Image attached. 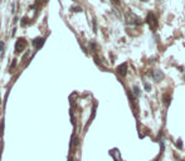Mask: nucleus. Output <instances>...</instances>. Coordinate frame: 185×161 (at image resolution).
<instances>
[{"mask_svg":"<svg viewBox=\"0 0 185 161\" xmlns=\"http://www.w3.org/2000/svg\"><path fill=\"white\" fill-rule=\"evenodd\" d=\"M25 47H27V42L23 39V38H19L15 43V52L17 53H22V52L25 49Z\"/></svg>","mask_w":185,"mask_h":161,"instance_id":"1","label":"nucleus"},{"mask_svg":"<svg viewBox=\"0 0 185 161\" xmlns=\"http://www.w3.org/2000/svg\"><path fill=\"white\" fill-rule=\"evenodd\" d=\"M126 19H127V23H129V24H140L141 23L140 19L136 15H134V14H131V13L126 14Z\"/></svg>","mask_w":185,"mask_h":161,"instance_id":"2","label":"nucleus"},{"mask_svg":"<svg viewBox=\"0 0 185 161\" xmlns=\"http://www.w3.org/2000/svg\"><path fill=\"white\" fill-rule=\"evenodd\" d=\"M117 73L120 74L121 77H125V75L127 74V63H122L121 65H118Z\"/></svg>","mask_w":185,"mask_h":161,"instance_id":"3","label":"nucleus"},{"mask_svg":"<svg viewBox=\"0 0 185 161\" xmlns=\"http://www.w3.org/2000/svg\"><path fill=\"white\" fill-rule=\"evenodd\" d=\"M153 77H154V79L156 80V82H160V80L164 78V74H163V72H161V70L155 69L154 73H153Z\"/></svg>","mask_w":185,"mask_h":161,"instance_id":"4","label":"nucleus"},{"mask_svg":"<svg viewBox=\"0 0 185 161\" xmlns=\"http://www.w3.org/2000/svg\"><path fill=\"white\" fill-rule=\"evenodd\" d=\"M43 44H44V39H43V38H37V39L33 40V45H34L35 48H40Z\"/></svg>","mask_w":185,"mask_h":161,"instance_id":"5","label":"nucleus"},{"mask_svg":"<svg viewBox=\"0 0 185 161\" xmlns=\"http://www.w3.org/2000/svg\"><path fill=\"white\" fill-rule=\"evenodd\" d=\"M156 19H155V17L153 15V14H149V17H148V22L150 23V24H151V27H153V23H154V25L156 27Z\"/></svg>","mask_w":185,"mask_h":161,"instance_id":"6","label":"nucleus"},{"mask_svg":"<svg viewBox=\"0 0 185 161\" xmlns=\"http://www.w3.org/2000/svg\"><path fill=\"white\" fill-rule=\"evenodd\" d=\"M163 101L165 102V106H169L170 105V101H171V98H170L169 94H165V96L163 97Z\"/></svg>","mask_w":185,"mask_h":161,"instance_id":"7","label":"nucleus"},{"mask_svg":"<svg viewBox=\"0 0 185 161\" xmlns=\"http://www.w3.org/2000/svg\"><path fill=\"white\" fill-rule=\"evenodd\" d=\"M134 93H135V96H136V97H139V96H140V89H139V87H137V86L134 87Z\"/></svg>","mask_w":185,"mask_h":161,"instance_id":"8","label":"nucleus"},{"mask_svg":"<svg viewBox=\"0 0 185 161\" xmlns=\"http://www.w3.org/2000/svg\"><path fill=\"white\" fill-rule=\"evenodd\" d=\"M145 89H146V91H150V89H151V86L149 83H145Z\"/></svg>","mask_w":185,"mask_h":161,"instance_id":"9","label":"nucleus"},{"mask_svg":"<svg viewBox=\"0 0 185 161\" xmlns=\"http://www.w3.org/2000/svg\"><path fill=\"white\" fill-rule=\"evenodd\" d=\"M3 50H4V43L0 42V53H3Z\"/></svg>","mask_w":185,"mask_h":161,"instance_id":"10","label":"nucleus"},{"mask_svg":"<svg viewBox=\"0 0 185 161\" xmlns=\"http://www.w3.org/2000/svg\"><path fill=\"white\" fill-rule=\"evenodd\" d=\"M72 10H73V12H81V10H82V9H81L79 6H78V8L76 6V8H72Z\"/></svg>","mask_w":185,"mask_h":161,"instance_id":"11","label":"nucleus"},{"mask_svg":"<svg viewBox=\"0 0 185 161\" xmlns=\"http://www.w3.org/2000/svg\"><path fill=\"white\" fill-rule=\"evenodd\" d=\"M3 127H4V124L1 122V124H0V135H3Z\"/></svg>","mask_w":185,"mask_h":161,"instance_id":"12","label":"nucleus"},{"mask_svg":"<svg viewBox=\"0 0 185 161\" xmlns=\"http://www.w3.org/2000/svg\"><path fill=\"white\" fill-rule=\"evenodd\" d=\"M176 146H178V147H181V140H178V142H176Z\"/></svg>","mask_w":185,"mask_h":161,"instance_id":"13","label":"nucleus"},{"mask_svg":"<svg viewBox=\"0 0 185 161\" xmlns=\"http://www.w3.org/2000/svg\"><path fill=\"white\" fill-rule=\"evenodd\" d=\"M27 20H28L27 18H24V19H23V22H22V25H25V24H27Z\"/></svg>","mask_w":185,"mask_h":161,"instance_id":"14","label":"nucleus"},{"mask_svg":"<svg viewBox=\"0 0 185 161\" xmlns=\"http://www.w3.org/2000/svg\"><path fill=\"white\" fill-rule=\"evenodd\" d=\"M112 3H115V4H118V0H112Z\"/></svg>","mask_w":185,"mask_h":161,"instance_id":"15","label":"nucleus"},{"mask_svg":"<svg viewBox=\"0 0 185 161\" xmlns=\"http://www.w3.org/2000/svg\"><path fill=\"white\" fill-rule=\"evenodd\" d=\"M69 161H72V160H69Z\"/></svg>","mask_w":185,"mask_h":161,"instance_id":"16","label":"nucleus"}]
</instances>
